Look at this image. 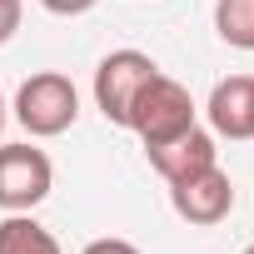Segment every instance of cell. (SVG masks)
Instances as JSON below:
<instances>
[{"mask_svg":"<svg viewBox=\"0 0 254 254\" xmlns=\"http://www.w3.org/2000/svg\"><path fill=\"white\" fill-rule=\"evenodd\" d=\"M249 85H254V75H229L209 90L204 115L219 140H249Z\"/></svg>","mask_w":254,"mask_h":254,"instance_id":"52a82bcc","label":"cell"},{"mask_svg":"<svg viewBox=\"0 0 254 254\" xmlns=\"http://www.w3.org/2000/svg\"><path fill=\"white\" fill-rule=\"evenodd\" d=\"M55 185V165L45 150L30 140L20 145H0V209L5 214H30Z\"/></svg>","mask_w":254,"mask_h":254,"instance_id":"3957f363","label":"cell"},{"mask_svg":"<svg viewBox=\"0 0 254 254\" xmlns=\"http://www.w3.org/2000/svg\"><path fill=\"white\" fill-rule=\"evenodd\" d=\"M160 65L145 55V50H110L100 65H95V105L110 125H125L130 120V105L135 95L145 90V80L155 75Z\"/></svg>","mask_w":254,"mask_h":254,"instance_id":"277c9868","label":"cell"},{"mask_svg":"<svg viewBox=\"0 0 254 254\" xmlns=\"http://www.w3.org/2000/svg\"><path fill=\"white\" fill-rule=\"evenodd\" d=\"M15 120H20V130L35 135V140L65 135L70 125L80 120V90H75V80L60 75V70L30 75V80L15 90Z\"/></svg>","mask_w":254,"mask_h":254,"instance_id":"7a4b0ae2","label":"cell"},{"mask_svg":"<svg viewBox=\"0 0 254 254\" xmlns=\"http://www.w3.org/2000/svg\"><path fill=\"white\" fill-rule=\"evenodd\" d=\"M170 204H175V214H180L185 224L209 229V224L229 219V209H234V180H229L219 165H209V170H199V175H190V180H175V185H170Z\"/></svg>","mask_w":254,"mask_h":254,"instance_id":"5b68a950","label":"cell"},{"mask_svg":"<svg viewBox=\"0 0 254 254\" xmlns=\"http://www.w3.org/2000/svg\"><path fill=\"white\" fill-rule=\"evenodd\" d=\"M20 15H25V5H20V0H0V45H5V40H15Z\"/></svg>","mask_w":254,"mask_h":254,"instance_id":"30bf717a","label":"cell"},{"mask_svg":"<svg viewBox=\"0 0 254 254\" xmlns=\"http://www.w3.org/2000/svg\"><path fill=\"white\" fill-rule=\"evenodd\" d=\"M244 254H254V244H244Z\"/></svg>","mask_w":254,"mask_h":254,"instance_id":"9a60e30c","label":"cell"},{"mask_svg":"<svg viewBox=\"0 0 254 254\" xmlns=\"http://www.w3.org/2000/svg\"><path fill=\"white\" fill-rule=\"evenodd\" d=\"M0 130H5V95H0Z\"/></svg>","mask_w":254,"mask_h":254,"instance_id":"5bb4252c","label":"cell"},{"mask_svg":"<svg viewBox=\"0 0 254 254\" xmlns=\"http://www.w3.org/2000/svg\"><path fill=\"white\" fill-rule=\"evenodd\" d=\"M150 155V165L165 175V185H175V180H190V175H199V170H209V165H219V150H214V135L209 130H185L180 140H170V145H160V150H145Z\"/></svg>","mask_w":254,"mask_h":254,"instance_id":"8992f818","label":"cell"},{"mask_svg":"<svg viewBox=\"0 0 254 254\" xmlns=\"http://www.w3.org/2000/svg\"><path fill=\"white\" fill-rule=\"evenodd\" d=\"M40 5H45L50 15H85V10L100 5V0H40Z\"/></svg>","mask_w":254,"mask_h":254,"instance_id":"7c38bea8","label":"cell"},{"mask_svg":"<svg viewBox=\"0 0 254 254\" xmlns=\"http://www.w3.org/2000/svg\"><path fill=\"white\" fill-rule=\"evenodd\" d=\"M249 140H254V85H249Z\"/></svg>","mask_w":254,"mask_h":254,"instance_id":"4fadbf2b","label":"cell"},{"mask_svg":"<svg viewBox=\"0 0 254 254\" xmlns=\"http://www.w3.org/2000/svg\"><path fill=\"white\" fill-rule=\"evenodd\" d=\"M0 254H60V239L30 214H5L0 219Z\"/></svg>","mask_w":254,"mask_h":254,"instance_id":"ba28073f","label":"cell"},{"mask_svg":"<svg viewBox=\"0 0 254 254\" xmlns=\"http://www.w3.org/2000/svg\"><path fill=\"white\" fill-rule=\"evenodd\" d=\"M194 125H199V110H194L190 90H185L180 80H170L165 70H155V75L145 80V90L135 95L125 130H135L145 150H160V145L180 140L185 130H194Z\"/></svg>","mask_w":254,"mask_h":254,"instance_id":"6da1fadb","label":"cell"},{"mask_svg":"<svg viewBox=\"0 0 254 254\" xmlns=\"http://www.w3.org/2000/svg\"><path fill=\"white\" fill-rule=\"evenodd\" d=\"M80 254H140V249H135L130 239H90Z\"/></svg>","mask_w":254,"mask_h":254,"instance_id":"8fae6325","label":"cell"},{"mask_svg":"<svg viewBox=\"0 0 254 254\" xmlns=\"http://www.w3.org/2000/svg\"><path fill=\"white\" fill-rule=\"evenodd\" d=\"M214 30L234 50H254V0H214Z\"/></svg>","mask_w":254,"mask_h":254,"instance_id":"9c48e42d","label":"cell"}]
</instances>
